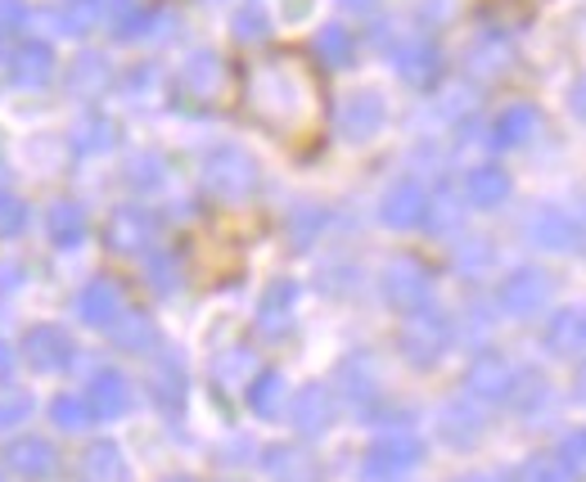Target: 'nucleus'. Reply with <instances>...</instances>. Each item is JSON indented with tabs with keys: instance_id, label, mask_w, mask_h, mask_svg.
<instances>
[{
	"instance_id": "f257e3e1",
	"label": "nucleus",
	"mask_w": 586,
	"mask_h": 482,
	"mask_svg": "<svg viewBox=\"0 0 586 482\" xmlns=\"http://www.w3.org/2000/svg\"><path fill=\"white\" fill-rule=\"evenodd\" d=\"M244 109L253 122L276 131L280 141H311L320 117H325L320 78L298 54L257 59L244 73Z\"/></svg>"
},
{
	"instance_id": "f03ea898",
	"label": "nucleus",
	"mask_w": 586,
	"mask_h": 482,
	"mask_svg": "<svg viewBox=\"0 0 586 482\" xmlns=\"http://www.w3.org/2000/svg\"><path fill=\"white\" fill-rule=\"evenodd\" d=\"M204 189L213 198H222V203H239V198H248L257 189V163L244 150L222 145V150H213L204 158Z\"/></svg>"
},
{
	"instance_id": "7ed1b4c3",
	"label": "nucleus",
	"mask_w": 586,
	"mask_h": 482,
	"mask_svg": "<svg viewBox=\"0 0 586 482\" xmlns=\"http://www.w3.org/2000/svg\"><path fill=\"white\" fill-rule=\"evenodd\" d=\"M451 348V320L442 311H411V320L402 325V352L415 366H433L442 352Z\"/></svg>"
},
{
	"instance_id": "20e7f679",
	"label": "nucleus",
	"mask_w": 586,
	"mask_h": 482,
	"mask_svg": "<svg viewBox=\"0 0 586 482\" xmlns=\"http://www.w3.org/2000/svg\"><path fill=\"white\" fill-rule=\"evenodd\" d=\"M222 91H226V63H222V54L199 50V54H189V59L181 63V73H176V95H181V100L213 104Z\"/></svg>"
},
{
	"instance_id": "39448f33",
	"label": "nucleus",
	"mask_w": 586,
	"mask_h": 482,
	"mask_svg": "<svg viewBox=\"0 0 586 482\" xmlns=\"http://www.w3.org/2000/svg\"><path fill=\"white\" fill-rule=\"evenodd\" d=\"M19 357L32 366V370H69L73 366V338L63 334L59 325H32L23 338H19Z\"/></svg>"
},
{
	"instance_id": "423d86ee",
	"label": "nucleus",
	"mask_w": 586,
	"mask_h": 482,
	"mask_svg": "<svg viewBox=\"0 0 586 482\" xmlns=\"http://www.w3.org/2000/svg\"><path fill=\"white\" fill-rule=\"evenodd\" d=\"M429 270L415 261V257H398L393 266L383 270V298L393 302L398 311H420L424 298H429Z\"/></svg>"
},
{
	"instance_id": "0eeeda50",
	"label": "nucleus",
	"mask_w": 586,
	"mask_h": 482,
	"mask_svg": "<svg viewBox=\"0 0 586 482\" xmlns=\"http://www.w3.org/2000/svg\"><path fill=\"white\" fill-rule=\"evenodd\" d=\"M104 239L113 253H145L158 239V217L145 208H117L104 226Z\"/></svg>"
},
{
	"instance_id": "6e6552de",
	"label": "nucleus",
	"mask_w": 586,
	"mask_h": 482,
	"mask_svg": "<svg viewBox=\"0 0 586 482\" xmlns=\"http://www.w3.org/2000/svg\"><path fill=\"white\" fill-rule=\"evenodd\" d=\"M546 298H551V280H546L542 270H533V266L514 270L510 280H501V289H496V302L510 316H533V311L546 307Z\"/></svg>"
},
{
	"instance_id": "1a4fd4ad",
	"label": "nucleus",
	"mask_w": 586,
	"mask_h": 482,
	"mask_svg": "<svg viewBox=\"0 0 586 482\" xmlns=\"http://www.w3.org/2000/svg\"><path fill=\"white\" fill-rule=\"evenodd\" d=\"M415 464H420V438H411V433L379 438V442L370 447V455H366V473L379 478V482L402 478V473L415 469Z\"/></svg>"
},
{
	"instance_id": "9d476101",
	"label": "nucleus",
	"mask_w": 586,
	"mask_h": 482,
	"mask_svg": "<svg viewBox=\"0 0 586 482\" xmlns=\"http://www.w3.org/2000/svg\"><path fill=\"white\" fill-rule=\"evenodd\" d=\"M379 217L393 226V230H411V226L429 222V194H424V185L420 181H398L393 189L383 194Z\"/></svg>"
},
{
	"instance_id": "9b49d317",
	"label": "nucleus",
	"mask_w": 586,
	"mask_h": 482,
	"mask_svg": "<svg viewBox=\"0 0 586 482\" xmlns=\"http://www.w3.org/2000/svg\"><path fill=\"white\" fill-rule=\"evenodd\" d=\"M82 401L91 410V420H117V416H126V406H132V383L117 370H100V375H91Z\"/></svg>"
},
{
	"instance_id": "f8f14e48",
	"label": "nucleus",
	"mask_w": 586,
	"mask_h": 482,
	"mask_svg": "<svg viewBox=\"0 0 586 482\" xmlns=\"http://www.w3.org/2000/svg\"><path fill=\"white\" fill-rule=\"evenodd\" d=\"M54 78V50L45 41H19L10 54V82L23 91H41Z\"/></svg>"
},
{
	"instance_id": "ddd939ff",
	"label": "nucleus",
	"mask_w": 586,
	"mask_h": 482,
	"mask_svg": "<svg viewBox=\"0 0 586 482\" xmlns=\"http://www.w3.org/2000/svg\"><path fill=\"white\" fill-rule=\"evenodd\" d=\"M465 388H470L474 397L501 401V397L514 392V370L505 366L501 352H479V357L470 361V370H465Z\"/></svg>"
},
{
	"instance_id": "4468645a",
	"label": "nucleus",
	"mask_w": 586,
	"mask_h": 482,
	"mask_svg": "<svg viewBox=\"0 0 586 482\" xmlns=\"http://www.w3.org/2000/svg\"><path fill=\"white\" fill-rule=\"evenodd\" d=\"M6 460H10V469H14L19 478H32V482L59 473V451H54V442L32 438V433H28V438H14L10 451H6Z\"/></svg>"
},
{
	"instance_id": "2eb2a0df",
	"label": "nucleus",
	"mask_w": 586,
	"mask_h": 482,
	"mask_svg": "<svg viewBox=\"0 0 586 482\" xmlns=\"http://www.w3.org/2000/svg\"><path fill=\"white\" fill-rule=\"evenodd\" d=\"M122 289L113 280H91L82 294H78V316L91 325V329H113L117 316H122Z\"/></svg>"
},
{
	"instance_id": "dca6fc26",
	"label": "nucleus",
	"mask_w": 586,
	"mask_h": 482,
	"mask_svg": "<svg viewBox=\"0 0 586 482\" xmlns=\"http://www.w3.org/2000/svg\"><path fill=\"white\" fill-rule=\"evenodd\" d=\"M398 73H402L411 86L429 91V86L442 78V54H438V45H433L429 37H415V41H407V45L398 50Z\"/></svg>"
},
{
	"instance_id": "f3484780",
	"label": "nucleus",
	"mask_w": 586,
	"mask_h": 482,
	"mask_svg": "<svg viewBox=\"0 0 586 482\" xmlns=\"http://www.w3.org/2000/svg\"><path fill=\"white\" fill-rule=\"evenodd\" d=\"M339 126H343L348 141H370V135L383 126V100H379L374 91L348 95L343 109H339Z\"/></svg>"
},
{
	"instance_id": "a211bd4d",
	"label": "nucleus",
	"mask_w": 586,
	"mask_h": 482,
	"mask_svg": "<svg viewBox=\"0 0 586 482\" xmlns=\"http://www.w3.org/2000/svg\"><path fill=\"white\" fill-rule=\"evenodd\" d=\"M294 424H298L302 433H325V429L335 424V392L320 388V383L302 388L298 401H294Z\"/></svg>"
},
{
	"instance_id": "6ab92c4d",
	"label": "nucleus",
	"mask_w": 586,
	"mask_h": 482,
	"mask_svg": "<svg viewBox=\"0 0 586 482\" xmlns=\"http://www.w3.org/2000/svg\"><path fill=\"white\" fill-rule=\"evenodd\" d=\"M546 348L559 352V357L586 352V307H573V311L551 316V325H546Z\"/></svg>"
},
{
	"instance_id": "aec40b11",
	"label": "nucleus",
	"mask_w": 586,
	"mask_h": 482,
	"mask_svg": "<svg viewBox=\"0 0 586 482\" xmlns=\"http://www.w3.org/2000/svg\"><path fill=\"white\" fill-rule=\"evenodd\" d=\"M528 135H537V109H533V104H510V109L492 122V145H496V150L524 145Z\"/></svg>"
},
{
	"instance_id": "412c9836",
	"label": "nucleus",
	"mask_w": 586,
	"mask_h": 482,
	"mask_svg": "<svg viewBox=\"0 0 586 482\" xmlns=\"http://www.w3.org/2000/svg\"><path fill=\"white\" fill-rule=\"evenodd\" d=\"M82 482H126V460L117 442H91L82 451Z\"/></svg>"
},
{
	"instance_id": "4be33fe9",
	"label": "nucleus",
	"mask_w": 586,
	"mask_h": 482,
	"mask_svg": "<svg viewBox=\"0 0 586 482\" xmlns=\"http://www.w3.org/2000/svg\"><path fill=\"white\" fill-rule=\"evenodd\" d=\"M465 198L474 203V208H501V203L510 198V176L496 163L474 167L470 181H465Z\"/></svg>"
},
{
	"instance_id": "5701e85b",
	"label": "nucleus",
	"mask_w": 586,
	"mask_h": 482,
	"mask_svg": "<svg viewBox=\"0 0 586 482\" xmlns=\"http://www.w3.org/2000/svg\"><path fill=\"white\" fill-rule=\"evenodd\" d=\"M294 298H298V289H294L289 280L271 285V289H267V298H263V307H257V329H263L267 338H280V334L289 329V311H294Z\"/></svg>"
},
{
	"instance_id": "b1692460",
	"label": "nucleus",
	"mask_w": 586,
	"mask_h": 482,
	"mask_svg": "<svg viewBox=\"0 0 586 482\" xmlns=\"http://www.w3.org/2000/svg\"><path fill=\"white\" fill-rule=\"evenodd\" d=\"M86 213H82V203H54L50 208V239L59 248H78L86 239Z\"/></svg>"
},
{
	"instance_id": "393cba45",
	"label": "nucleus",
	"mask_w": 586,
	"mask_h": 482,
	"mask_svg": "<svg viewBox=\"0 0 586 482\" xmlns=\"http://www.w3.org/2000/svg\"><path fill=\"white\" fill-rule=\"evenodd\" d=\"M167 19L158 14V10H145V6H136V0H126V6L113 14V37L117 41H141V37H150V32H158Z\"/></svg>"
},
{
	"instance_id": "a878e982",
	"label": "nucleus",
	"mask_w": 586,
	"mask_h": 482,
	"mask_svg": "<svg viewBox=\"0 0 586 482\" xmlns=\"http://www.w3.org/2000/svg\"><path fill=\"white\" fill-rule=\"evenodd\" d=\"M113 334H117V342H122L126 352H154L158 348V329L141 311H122L117 325H113Z\"/></svg>"
},
{
	"instance_id": "bb28decb",
	"label": "nucleus",
	"mask_w": 586,
	"mask_h": 482,
	"mask_svg": "<svg viewBox=\"0 0 586 482\" xmlns=\"http://www.w3.org/2000/svg\"><path fill=\"white\" fill-rule=\"evenodd\" d=\"M104 86H109V59H104V54H82V59L69 68V91H73V95L91 100V95H100Z\"/></svg>"
},
{
	"instance_id": "cd10ccee",
	"label": "nucleus",
	"mask_w": 586,
	"mask_h": 482,
	"mask_svg": "<svg viewBox=\"0 0 586 482\" xmlns=\"http://www.w3.org/2000/svg\"><path fill=\"white\" fill-rule=\"evenodd\" d=\"M352 50H357V41H352V32H348L343 23L320 28V37H316V54H320V63L348 68V63H352Z\"/></svg>"
},
{
	"instance_id": "c85d7f7f",
	"label": "nucleus",
	"mask_w": 586,
	"mask_h": 482,
	"mask_svg": "<svg viewBox=\"0 0 586 482\" xmlns=\"http://www.w3.org/2000/svg\"><path fill=\"white\" fill-rule=\"evenodd\" d=\"M95 19H100V0H63V6L54 10V23H59L63 37H82V32H91Z\"/></svg>"
},
{
	"instance_id": "c756f323",
	"label": "nucleus",
	"mask_w": 586,
	"mask_h": 482,
	"mask_svg": "<svg viewBox=\"0 0 586 482\" xmlns=\"http://www.w3.org/2000/svg\"><path fill=\"white\" fill-rule=\"evenodd\" d=\"M154 401L167 410V416H181V406H185V375H181V366L172 357L154 375Z\"/></svg>"
},
{
	"instance_id": "7c9ffc66",
	"label": "nucleus",
	"mask_w": 586,
	"mask_h": 482,
	"mask_svg": "<svg viewBox=\"0 0 586 482\" xmlns=\"http://www.w3.org/2000/svg\"><path fill=\"white\" fill-rule=\"evenodd\" d=\"M248 406L257 410V416H276V410L285 406V379H280L276 370L257 375L253 388H248Z\"/></svg>"
},
{
	"instance_id": "2f4dec72",
	"label": "nucleus",
	"mask_w": 586,
	"mask_h": 482,
	"mask_svg": "<svg viewBox=\"0 0 586 482\" xmlns=\"http://www.w3.org/2000/svg\"><path fill=\"white\" fill-rule=\"evenodd\" d=\"M113 141H117V126L109 117H100V113H91L78 126V150L82 154H104V150H113Z\"/></svg>"
},
{
	"instance_id": "473e14b6",
	"label": "nucleus",
	"mask_w": 586,
	"mask_h": 482,
	"mask_svg": "<svg viewBox=\"0 0 586 482\" xmlns=\"http://www.w3.org/2000/svg\"><path fill=\"white\" fill-rule=\"evenodd\" d=\"M533 235H537L542 248H568V244L577 239V230H573V222H568L564 213H542V217L533 222Z\"/></svg>"
},
{
	"instance_id": "72a5a7b5",
	"label": "nucleus",
	"mask_w": 586,
	"mask_h": 482,
	"mask_svg": "<svg viewBox=\"0 0 586 482\" xmlns=\"http://www.w3.org/2000/svg\"><path fill=\"white\" fill-rule=\"evenodd\" d=\"M267 469H271L280 482H311V460L298 455V451H289V447L267 451Z\"/></svg>"
},
{
	"instance_id": "f704fd0d",
	"label": "nucleus",
	"mask_w": 586,
	"mask_h": 482,
	"mask_svg": "<svg viewBox=\"0 0 586 482\" xmlns=\"http://www.w3.org/2000/svg\"><path fill=\"white\" fill-rule=\"evenodd\" d=\"M167 181V163L158 154H136L132 163H126V185H136V189H154Z\"/></svg>"
},
{
	"instance_id": "c9c22d12",
	"label": "nucleus",
	"mask_w": 586,
	"mask_h": 482,
	"mask_svg": "<svg viewBox=\"0 0 586 482\" xmlns=\"http://www.w3.org/2000/svg\"><path fill=\"white\" fill-rule=\"evenodd\" d=\"M50 420H54L59 429L78 433V429H86V424H91V410H86V401H82V397H54V401H50Z\"/></svg>"
},
{
	"instance_id": "e433bc0d",
	"label": "nucleus",
	"mask_w": 586,
	"mask_h": 482,
	"mask_svg": "<svg viewBox=\"0 0 586 482\" xmlns=\"http://www.w3.org/2000/svg\"><path fill=\"white\" fill-rule=\"evenodd\" d=\"M145 270H150V285H154L158 294H172V289L181 285V266H176V253H154V257L145 261Z\"/></svg>"
},
{
	"instance_id": "4c0bfd02",
	"label": "nucleus",
	"mask_w": 586,
	"mask_h": 482,
	"mask_svg": "<svg viewBox=\"0 0 586 482\" xmlns=\"http://www.w3.org/2000/svg\"><path fill=\"white\" fill-rule=\"evenodd\" d=\"M518 482H573V473H568L559 460L537 455V460H528L524 469H518Z\"/></svg>"
},
{
	"instance_id": "58836bf2",
	"label": "nucleus",
	"mask_w": 586,
	"mask_h": 482,
	"mask_svg": "<svg viewBox=\"0 0 586 482\" xmlns=\"http://www.w3.org/2000/svg\"><path fill=\"white\" fill-rule=\"evenodd\" d=\"M442 420H446L442 433H446L451 442H474V438H479V416H470L465 406H451Z\"/></svg>"
},
{
	"instance_id": "ea45409f",
	"label": "nucleus",
	"mask_w": 586,
	"mask_h": 482,
	"mask_svg": "<svg viewBox=\"0 0 586 482\" xmlns=\"http://www.w3.org/2000/svg\"><path fill=\"white\" fill-rule=\"evenodd\" d=\"M230 28H235V37H239V41H263V37L271 32V28H267V14H263V10H257V6H248V10H239Z\"/></svg>"
},
{
	"instance_id": "a19ab883",
	"label": "nucleus",
	"mask_w": 586,
	"mask_h": 482,
	"mask_svg": "<svg viewBox=\"0 0 586 482\" xmlns=\"http://www.w3.org/2000/svg\"><path fill=\"white\" fill-rule=\"evenodd\" d=\"M32 416V397L28 392H6L0 397V429H14Z\"/></svg>"
},
{
	"instance_id": "79ce46f5",
	"label": "nucleus",
	"mask_w": 586,
	"mask_h": 482,
	"mask_svg": "<svg viewBox=\"0 0 586 482\" xmlns=\"http://www.w3.org/2000/svg\"><path fill=\"white\" fill-rule=\"evenodd\" d=\"M23 226H28V208H23V198L0 194V235H23Z\"/></svg>"
},
{
	"instance_id": "37998d69",
	"label": "nucleus",
	"mask_w": 586,
	"mask_h": 482,
	"mask_svg": "<svg viewBox=\"0 0 586 482\" xmlns=\"http://www.w3.org/2000/svg\"><path fill=\"white\" fill-rule=\"evenodd\" d=\"M23 23H28V6H23V0H0V41L19 37Z\"/></svg>"
},
{
	"instance_id": "c03bdc74",
	"label": "nucleus",
	"mask_w": 586,
	"mask_h": 482,
	"mask_svg": "<svg viewBox=\"0 0 586 482\" xmlns=\"http://www.w3.org/2000/svg\"><path fill=\"white\" fill-rule=\"evenodd\" d=\"M559 464H564L568 473H586V429H582V433H573V438L564 442Z\"/></svg>"
},
{
	"instance_id": "a18cd8bd",
	"label": "nucleus",
	"mask_w": 586,
	"mask_h": 482,
	"mask_svg": "<svg viewBox=\"0 0 586 482\" xmlns=\"http://www.w3.org/2000/svg\"><path fill=\"white\" fill-rule=\"evenodd\" d=\"M244 370H248V357H244V352H239V357H222V361H217V383H222L226 375L244 379Z\"/></svg>"
},
{
	"instance_id": "49530a36",
	"label": "nucleus",
	"mask_w": 586,
	"mask_h": 482,
	"mask_svg": "<svg viewBox=\"0 0 586 482\" xmlns=\"http://www.w3.org/2000/svg\"><path fill=\"white\" fill-rule=\"evenodd\" d=\"M14 361H19V352H10L6 342H0V383H10V375H14Z\"/></svg>"
},
{
	"instance_id": "de8ad7c7",
	"label": "nucleus",
	"mask_w": 586,
	"mask_h": 482,
	"mask_svg": "<svg viewBox=\"0 0 586 482\" xmlns=\"http://www.w3.org/2000/svg\"><path fill=\"white\" fill-rule=\"evenodd\" d=\"M379 0H343V10H357V14H366V10H374Z\"/></svg>"
},
{
	"instance_id": "09e8293b",
	"label": "nucleus",
	"mask_w": 586,
	"mask_h": 482,
	"mask_svg": "<svg viewBox=\"0 0 586 482\" xmlns=\"http://www.w3.org/2000/svg\"><path fill=\"white\" fill-rule=\"evenodd\" d=\"M573 109L586 117V82H577V91H573Z\"/></svg>"
},
{
	"instance_id": "8fccbe9b",
	"label": "nucleus",
	"mask_w": 586,
	"mask_h": 482,
	"mask_svg": "<svg viewBox=\"0 0 586 482\" xmlns=\"http://www.w3.org/2000/svg\"><path fill=\"white\" fill-rule=\"evenodd\" d=\"M577 392H582V397H586V366H582V370H577Z\"/></svg>"
},
{
	"instance_id": "3c124183",
	"label": "nucleus",
	"mask_w": 586,
	"mask_h": 482,
	"mask_svg": "<svg viewBox=\"0 0 586 482\" xmlns=\"http://www.w3.org/2000/svg\"><path fill=\"white\" fill-rule=\"evenodd\" d=\"M167 482H189V478H167Z\"/></svg>"
},
{
	"instance_id": "603ef678",
	"label": "nucleus",
	"mask_w": 586,
	"mask_h": 482,
	"mask_svg": "<svg viewBox=\"0 0 586 482\" xmlns=\"http://www.w3.org/2000/svg\"><path fill=\"white\" fill-rule=\"evenodd\" d=\"M465 482H487V478H465Z\"/></svg>"
}]
</instances>
